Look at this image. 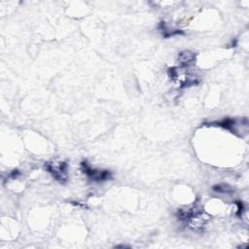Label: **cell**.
Masks as SVG:
<instances>
[{
    "label": "cell",
    "mask_w": 249,
    "mask_h": 249,
    "mask_svg": "<svg viewBox=\"0 0 249 249\" xmlns=\"http://www.w3.org/2000/svg\"><path fill=\"white\" fill-rule=\"evenodd\" d=\"M177 217L180 221L185 222L189 225V227L197 231H202V228L208 219L199 203H195L189 208L178 210Z\"/></svg>",
    "instance_id": "obj_1"
},
{
    "label": "cell",
    "mask_w": 249,
    "mask_h": 249,
    "mask_svg": "<svg viewBox=\"0 0 249 249\" xmlns=\"http://www.w3.org/2000/svg\"><path fill=\"white\" fill-rule=\"evenodd\" d=\"M168 77L170 81L178 88H186L195 86L198 83L197 77L190 73L185 67H171L168 69Z\"/></svg>",
    "instance_id": "obj_2"
},
{
    "label": "cell",
    "mask_w": 249,
    "mask_h": 249,
    "mask_svg": "<svg viewBox=\"0 0 249 249\" xmlns=\"http://www.w3.org/2000/svg\"><path fill=\"white\" fill-rule=\"evenodd\" d=\"M46 170L58 182L64 183L67 181V163L64 161H48L45 164Z\"/></svg>",
    "instance_id": "obj_3"
},
{
    "label": "cell",
    "mask_w": 249,
    "mask_h": 249,
    "mask_svg": "<svg viewBox=\"0 0 249 249\" xmlns=\"http://www.w3.org/2000/svg\"><path fill=\"white\" fill-rule=\"evenodd\" d=\"M81 168L89 178L94 181H105L112 178V174L109 170H99V169L91 168L89 165L88 161H82Z\"/></svg>",
    "instance_id": "obj_4"
},
{
    "label": "cell",
    "mask_w": 249,
    "mask_h": 249,
    "mask_svg": "<svg viewBox=\"0 0 249 249\" xmlns=\"http://www.w3.org/2000/svg\"><path fill=\"white\" fill-rule=\"evenodd\" d=\"M178 61L180 63L181 67L186 68L191 65H194L195 61H196V53L191 51H188V50L182 51L178 53Z\"/></svg>",
    "instance_id": "obj_5"
},
{
    "label": "cell",
    "mask_w": 249,
    "mask_h": 249,
    "mask_svg": "<svg viewBox=\"0 0 249 249\" xmlns=\"http://www.w3.org/2000/svg\"><path fill=\"white\" fill-rule=\"evenodd\" d=\"M213 190L215 192L218 193H222V194H231L233 192V190L231 189V186L227 185V184H220V185H215L213 187Z\"/></svg>",
    "instance_id": "obj_6"
},
{
    "label": "cell",
    "mask_w": 249,
    "mask_h": 249,
    "mask_svg": "<svg viewBox=\"0 0 249 249\" xmlns=\"http://www.w3.org/2000/svg\"><path fill=\"white\" fill-rule=\"evenodd\" d=\"M236 205H237V211H236V214L239 216V217H242V212H243V205L240 201H236L235 202Z\"/></svg>",
    "instance_id": "obj_7"
}]
</instances>
